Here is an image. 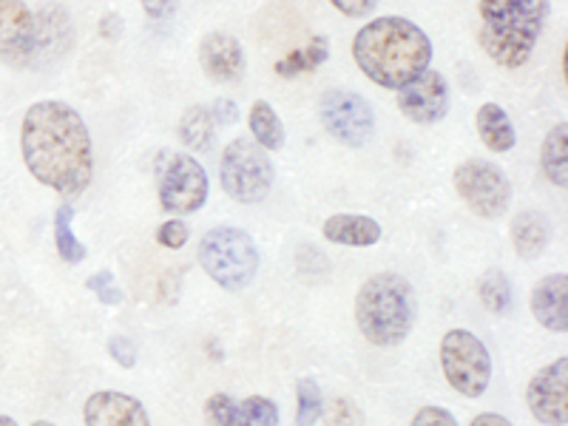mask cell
Masks as SVG:
<instances>
[{
    "label": "cell",
    "mask_w": 568,
    "mask_h": 426,
    "mask_svg": "<svg viewBox=\"0 0 568 426\" xmlns=\"http://www.w3.org/2000/svg\"><path fill=\"white\" fill-rule=\"evenodd\" d=\"M478 293L486 311L495 313V316H506L511 311V284L504 271H497V267L486 271L484 278H480Z\"/></svg>",
    "instance_id": "26"
},
{
    "label": "cell",
    "mask_w": 568,
    "mask_h": 426,
    "mask_svg": "<svg viewBox=\"0 0 568 426\" xmlns=\"http://www.w3.org/2000/svg\"><path fill=\"white\" fill-rule=\"evenodd\" d=\"M329 3H333L344 18H362V14H367L378 0H329Z\"/></svg>",
    "instance_id": "36"
},
{
    "label": "cell",
    "mask_w": 568,
    "mask_h": 426,
    "mask_svg": "<svg viewBox=\"0 0 568 426\" xmlns=\"http://www.w3.org/2000/svg\"><path fill=\"white\" fill-rule=\"evenodd\" d=\"M415 293L398 273H375L355 296V324L375 347H398L415 327Z\"/></svg>",
    "instance_id": "4"
},
{
    "label": "cell",
    "mask_w": 568,
    "mask_h": 426,
    "mask_svg": "<svg viewBox=\"0 0 568 426\" xmlns=\"http://www.w3.org/2000/svg\"><path fill=\"white\" fill-rule=\"evenodd\" d=\"M440 369L455 393L480 398L491 382V358L475 333L449 329L440 342Z\"/></svg>",
    "instance_id": "8"
},
{
    "label": "cell",
    "mask_w": 568,
    "mask_h": 426,
    "mask_svg": "<svg viewBox=\"0 0 568 426\" xmlns=\"http://www.w3.org/2000/svg\"><path fill=\"white\" fill-rule=\"evenodd\" d=\"M413 426H460V424L453 418V413H446L444 407H420L418 413H415Z\"/></svg>",
    "instance_id": "33"
},
{
    "label": "cell",
    "mask_w": 568,
    "mask_h": 426,
    "mask_svg": "<svg viewBox=\"0 0 568 426\" xmlns=\"http://www.w3.org/2000/svg\"><path fill=\"white\" fill-rule=\"evenodd\" d=\"M196 258L202 271L227 293L245 291L258 273L256 242L242 227L233 225L211 227L200 240Z\"/></svg>",
    "instance_id": "5"
},
{
    "label": "cell",
    "mask_w": 568,
    "mask_h": 426,
    "mask_svg": "<svg viewBox=\"0 0 568 426\" xmlns=\"http://www.w3.org/2000/svg\"><path fill=\"white\" fill-rule=\"evenodd\" d=\"M156 176V196L165 213H196L207 202V182L205 169L185 151H160L154 160Z\"/></svg>",
    "instance_id": "7"
},
{
    "label": "cell",
    "mask_w": 568,
    "mask_h": 426,
    "mask_svg": "<svg viewBox=\"0 0 568 426\" xmlns=\"http://www.w3.org/2000/svg\"><path fill=\"white\" fill-rule=\"evenodd\" d=\"M85 426H151L149 409L134 395L103 389L89 395L83 407Z\"/></svg>",
    "instance_id": "16"
},
{
    "label": "cell",
    "mask_w": 568,
    "mask_h": 426,
    "mask_svg": "<svg viewBox=\"0 0 568 426\" xmlns=\"http://www.w3.org/2000/svg\"><path fill=\"white\" fill-rule=\"evenodd\" d=\"M247 125L256 145L265 151H282L284 149V125L278 120L276 109L267 100H256L247 111Z\"/></svg>",
    "instance_id": "23"
},
{
    "label": "cell",
    "mask_w": 568,
    "mask_h": 426,
    "mask_svg": "<svg viewBox=\"0 0 568 426\" xmlns=\"http://www.w3.org/2000/svg\"><path fill=\"white\" fill-rule=\"evenodd\" d=\"M540 169L549 176L551 185H568V125L557 123L549 134L542 136L540 145Z\"/></svg>",
    "instance_id": "22"
},
{
    "label": "cell",
    "mask_w": 568,
    "mask_h": 426,
    "mask_svg": "<svg viewBox=\"0 0 568 426\" xmlns=\"http://www.w3.org/2000/svg\"><path fill=\"white\" fill-rule=\"evenodd\" d=\"M353 60L375 85L398 91L429 69L433 40L407 18H375L355 34Z\"/></svg>",
    "instance_id": "2"
},
{
    "label": "cell",
    "mask_w": 568,
    "mask_h": 426,
    "mask_svg": "<svg viewBox=\"0 0 568 426\" xmlns=\"http://www.w3.org/2000/svg\"><path fill=\"white\" fill-rule=\"evenodd\" d=\"M140 7L151 20H165L176 12L180 0H140Z\"/></svg>",
    "instance_id": "35"
},
{
    "label": "cell",
    "mask_w": 568,
    "mask_h": 426,
    "mask_svg": "<svg viewBox=\"0 0 568 426\" xmlns=\"http://www.w3.org/2000/svg\"><path fill=\"white\" fill-rule=\"evenodd\" d=\"M85 287H89L94 296L100 298L103 304H109V307H114V304L123 302V291L116 287L114 282V273L111 271H100V273H91L89 278H85Z\"/></svg>",
    "instance_id": "30"
},
{
    "label": "cell",
    "mask_w": 568,
    "mask_h": 426,
    "mask_svg": "<svg viewBox=\"0 0 568 426\" xmlns=\"http://www.w3.org/2000/svg\"><path fill=\"white\" fill-rule=\"evenodd\" d=\"M109 355L123 369H131L136 364V347L131 338L125 336H111L109 338Z\"/></svg>",
    "instance_id": "32"
},
{
    "label": "cell",
    "mask_w": 568,
    "mask_h": 426,
    "mask_svg": "<svg viewBox=\"0 0 568 426\" xmlns=\"http://www.w3.org/2000/svg\"><path fill=\"white\" fill-rule=\"evenodd\" d=\"M116 32H120V18H116V14H105V18L100 20V34L109 40H114Z\"/></svg>",
    "instance_id": "37"
},
{
    "label": "cell",
    "mask_w": 568,
    "mask_h": 426,
    "mask_svg": "<svg viewBox=\"0 0 568 426\" xmlns=\"http://www.w3.org/2000/svg\"><path fill=\"white\" fill-rule=\"evenodd\" d=\"M329 58V43L327 38L316 34L311 43L304 45V49H296V52L284 54L282 60L276 63V74L278 78H296V74H304V71H313Z\"/></svg>",
    "instance_id": "25"
},
{
    "label": "cell",
    "mask_w": 568,
    "mask_h": 426,
    "mask_svg": "<svg viewBox=\"0 0 568 426\" xmlns=\"http://www.w3.org/2000/svg\"><path fill=\"white\" fill-rule=\"evenodd\" d=\"M526 404L531 415L546 426L568 424V358L560 355L557 362L546 364L529 378Z\"/></svg>",
    "instance_id": "11"
},
{
    "label": "cell",
    "mask_w": 568,
    "mask_h": 426,
    "mask_svg": "<svg viewBox=\"0 0 568 426\" xmlns=\"http://www.w3.org/2000/svg\"><path fill=\"white\" fill-rule=\"evenodd\" d=\"M71 222H74V211L71 205H60L54 213V247H58L60 258L69 262V265H80L85 258V247L80 245V240L71 231Z\"/></svg>",
    "instance_id": "27"
},
{
    "label": "cell",
    "mask_w": 568,
    "mask_h": 426,
    "mask_svg": "<svg viewBox=\"0 0 568 426\" xmlns=\"http://www.w3.org/2000/svg\"><path fill=\"white\" fill-rule=\"evenodd\" d=\"M455 191L471 213L484 220L504 216L511 205V182L504 171L486 160L460 162L453 174Z\"/></svg>",
    "instance_id": "9"
},
{
    "label": "cell",
    "mask_w": 568,
    "mask_h": 426,
    "mask_svg": "<svg viewBox=\"0 0 568 426\" xmlns=\"http://www.w3.org/2000/svg\"><path fill=\"white\" fill-rule=\"evenodd\" d=\"M318 120L333 140L349 149H364L375 134V111L358 91H324L318 98Z\"/></svg>",
    "instance_id": "10"
},
{
    "label": "cell",
    "mask_w": 568,
    "mask_h": 426,
    "mask_svg": "<svg viewBox=\"0 0 568 426\" xmlns=\"http://www.w3.org/2000/svg\"><path fill=\"white\" fill-rule=\"evenodd\" d=\"M205 418L211 426H278V407L265 395L233 400L231 395L216 393L205 400Z\"/></svg>",
    "instance_id": "15"
},
{
    "label": "cell",
    "mask_w": 568,
    "mask_h": 426,
    "mask_svg": "<svg viewBox=\"0 0 568 426\" xmlns=\"http://www.w3.org/2000/svg\"><path fill=\"white\" fill-rule=\"evenodd\" d=\"M213 114L207 105H191L180 120V140L191 151H207L213 142Z\"/></svg>",
    "instance_id": "24"
},
{
    "label": "cell",
    "mask_w": 568,
    "mask_h": 426,
    "mask_svg": "<svg viewBox=\"0 0 568 426\" xmlns=\"http://www.w3.org/2000/svg\"><path fill=\"white\" fill-rule=\"evenodd\" d=\"M0 60L14 71L34 60V12L23 0H0Z\"/></svg>",
    "instance_id": "13"
},
{
    "label": "cell",
    "mask_w": 568,
    "mask_h": 426,
    "mask_svg": "<svg viewBox=\"0 0 568 426\" xmlns=\"http://www.w3.org/2000/svg\"><path fill=\"white\" fill-rule=\"evenodd\" d=\"M551 240V227L546 222V216L537 211H524L517 213L515 222H511V245H515V253L526 262L540 256L546 251Z\"/></svg>",
    "instance_id": "20"
},
{
    "label": "cell",
    "mask_w": 568,
    "mask_h": 426,
    "mask_svg": "<svg viewBox=\"0 0 568 426\" xmlns=\"http://www.w3.org/2000/svg\"><path fill=\"white\" fill-rule=\"evenodd\" d=\"M475 125H478V134L486 149L495 151V154H506V151L515 149V125H511L509 114L497 103L480 105L478 114H475Z\"/></svg>",
    "instance_id": "21"
},
{
    "label": "cell",
    "mask_w": 568,
    "mask_h": 426,
    "mask_svg": "<svg viewBox=\"0 0 568 426\" xmlns=\"http://www.w3.org/2000/svg\"><path fill=\"white\" fill-rule=\"evenodd\" d=\"M20 151L29 174L60 196H80L94 176V149L85 120L63 100H38L20 123Z\"/></svg>",
    "instance_id": "1"
},
{
    "label": "cell",
    "mask_w": 568,
    "mask_h": 426,
    "mask_svg": "<svg viewBox=\"0 0 568 426\" xmlns=\"http://www.w3.org/2000/svg\"><path fill=\"white\" fill-rule=\"evenodd\" d=\"M32 426H54V424H49V420H34Z\"/></svg>",
    "instance_id": "40"
},
{
    "label": "cell",
    "mask_w": 568,
    "mask_h": 426,
    "mask_svg": "<svg viewBox=\"0 0 568 426\" xmlns=\"http://www.w3.org/2000/svg\"><path fill=\"white\" fill-rule=\"evenodd\" d=\"M187 236H191V231H187V225L182 220L162 222L160 231H156V242H160L162 247H169V251H180V247H185Z\"/></svg>",
    "instance_id": "31"
},
{
    "label": "cell",
    "mask_w": 568,
    "mask_h": 426,
    "mask_svg": "<svg viewBox=\"0 0 568 426\" xmlns=\"http://www.w3.org/2000/svg\"><path fill=\"white\" fill-rule=\"evenodd\" d=\"M469 426H511L509 420L504 418V415H497V413H484L478 415V418L471 420Z\"/></svg>",
    "instance_id": "38"
},
{
    "label": "cell",
    "mask_w": 568,
    "mask_h": 426,
    "mask_svg": "<svg viewBox=\"0 0 568 426\" xmlns=\"http://www.w3.org/2000/svg\"><path fill=\"white\" fill-rule=\"evenodd\" d=\"M531 313L540 327L551 333H568V276L551 273L531 293Z\"/></svg>",
    "instance_id": "18"
},
{
    "label": "cell",
    "mask_w": 568,
    "mask_h": 426,
    "mask_svg": "<svg viewBox=\"0 0 568 426\" xmlns=\"http://www.w3.org/2000/svg\"><path fill=\"white\" fill-rule=\"evenodd\" d=\"M202 71L213 83H240L245 78V52L227 32H207L200 43Z\"/></svg>",
    "instance_id": "17"
},
{
    "label": "cell",
    "mask_w": 568,
    "mask_h": 426,
    "mask_svg": "<svg viewBox=\"0 0 568 426\" xmlns=\"http://www.w3.org/2000/svg\"><path fill=\"white\" fill-rule=\"evenodd\" d=\"M211 114H213V123H222V125H233L240 120V105L233 103V100L220 98L216 103L211 105Z\"/></svg>",
    "instance_id": "34"
},
{
    "label": "cell",
    "mask_w": 568,
    "mask_h": 426,
    "mask_svg": "<svg viewBox=\"0 0 568 426\" xmlns=\"http://www.w3.org/2000/svg\"><path fill=\"white\" fill-rule=\"evenodd\" d=\"M74 45V23L60 3H45L34 14V60L32 65H49L63 60Z\"/></svg>",
    "instance_id": "14"
},
{
    "label": "cell",
    "mask_w": 568,
    "mask_h": 426,
    "mask_svg": "<svg viewBox=\"0 0 568 426\" xmlns=\"http://www.w3.org/2000/svg\"><path fill=\"white\" fill-rule=\"evenodd\" d=\"M398 111L415 125L440 123L449 114V83L440 71L426 69L415 80L398 89Z\"/></svg>",
    "instance_id": "12"
},
{
    "label": "cell",
    "mask_w": 568,
    "mask_h": 426,
    "mask_svg": "<svg viewBox=\"0 0 568 426\" xmlns=\"http://www.w3.org/2000/svg\"><path fill=\"white\" fill-rule=\"evenodd\" d=\"M324 413V395L316 378H298L296 384V426H316Z\"/></svg>",
    "instance_id": "28"
},
{
    "label": "cell",
    "mask_w": 568,
    "mask_h": 426,
    "mask_svg": "<svg viewBox=\"0 0 568 426\" xmlns=\"http://www.w3.org/2000/svg\"><path fill=\"white\" fill-rule=\"evenodd\" d=\"M324 420L327 426H364V413L358 409V404H353L344 395H336V398H329V404L324 407Z\"/></svg>",
    "instance_id": "29"
},
{
    "label": "cell",
    "mask_w": 568,
    "mask_h": 426,
    "mask_svg": "<svg viewBox=\"0 0 568 426\" xmlns=\"http://www.w3.org/2000/svg\"><path fill=\"white\" fill-rule=\"evenodd\" d=\"M0 426H18V420L9 418V415H0Z\"/></svg>",
    "instance_id": "39"
},
{
    "label": "cell",
    "mask_w": 568,
    "mask_h": 426,
    "mask_svg": "<svg viewBox=\"0 0 568 426\" xmlns=\"http://www.w3.org/2000/svg\"><path fill=\"white\" fill-rule=\"evenodd\" d=\"M324 240L347 247H369L382 240V225L369 216H355V213H336L322 225Z\"/></svg>",
    "instance_id": "19"
},
{
    "label": "cell",
    "mask_w": 568,
    "mask_h": 426,
    "mask_svg": "<svg viewBox=\"0 0 568 426\" xmlns=\"http://www.w3.org/2000/svg\"><path fill=\"white\" fill-rule=\"evenodd\" d=\"M478 18L480 49L500 69H520L535 54L549 0H480Z\"/></svg>",
    "instance_id": "3"
},
{
    "label": "cell",
    "mask_w": 568,
    "mask_h": 426,
    "mask_svg": "<svg viewBox=\"0 0 568 426\" xmlns=\"http://www.w3.org/2000/svg\"><path fill=\"white\" fill-rule=\"evenodd\" d=\"M222 191L240 205H256L273 187V162L251 136H236L225 145L220 162Z\"/></svg>",
    "instance_id": "6"
}]
</instances>
